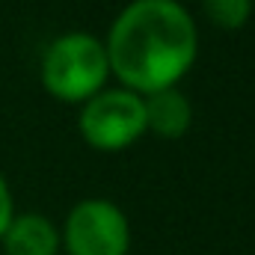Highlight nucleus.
Segmentation results:
<instances>
[{
	"label": "nucleus",
	"instance_id": "obj_1",
	"mask_svg": "<svg viewBox=\"0 0 255 255\" xmlns=\"http://www.w3.org/2000/svg\"><path fill=\"white\" fill-rule=\"evenodd\" d=\"M104 51L122 89L151 95L175 86L193 68L199 54L196 21L178 0H130L116 15Z\"/></svg>",
	"mask_w": 255,
	"mask_h": 255
},
{
	"label": "nucleus",
	"instance_id": "obj_2",
	"mask_svg": "<svg viewBox=\"0 0 255 255\" xmlns=\"http://www.w3.org/2000/svg\"><path fill=\"white\" fill-rule=\"evenodd\" d=\"M110 63L104 42L92 33H65L42 54V83L65 104H86L104 89Z\"/></svg>",
	"mask_w": 255,
	"mask_h": 255
},
{
	"label": "nucleus",
	"instance_id": "obj_3",
	"mask_svg": "<svg viewBox=\"0 0 255 255\" xmlns=\"http://www.w3.org/2000/svg\"><path fill=\"white\" fill-rule=\"evenodd\" d=\"M80 136L98 151H122L145 133L142 95L130 89H101L80 110Z\"/></svg>",
	"mask_w": 255,
	"mask_h": 255
},
{
	"label": "nucleus",
	"instance_id": "obj_4",
	"mask_svg": "<svg viewBox=\"0 0 255 255\" xmlns=\"http://www.w3.org/2000/svg\"><path fill=\"white\" fill-rule=\"evenodd\" d=\"M60 244L68 255H128L130 226L119 205L83 199L68 211Z\"/></svg>",
	"mask_w": 255,
	"mask_h": 255
},
{
	"label": "nucleus",
	"instance_id": "obj_5",
	"mask_svg": "<svg viewBox=\"0 0 255 255\" xmlns=\"http://www.w3.org/2000/svg\"><path fill=\"white\" fill-rule=\"evenodd\" d=\"M142 107H145V130H151L154 136L181 139L193 125L190 98L178 86L142 95Z\"/></svg>",
	"mask_w": 255,
	"mask_h": 255
},
{
	"label": "nucleus",
	"instance_id": "obj_6",
	"mask_svg": "<svg viewBox=\"0 0 255 255\" xmlns=\"http://www.w3.org/2000/svg\"><path fill=\"white\" fill-rule=\"evenodd\" d=\"M6 255H57L60 232L45 214H15L0 238Z\"/></svg>",
	"mask_w": 255,
	"mask_h": 255
},
{
	"label": "nucleus",
	"instance_id": "obj_7",
	"mask_svg": "<svg viewBox=\"0 0 255 255\" xmlns=\"http://www.w3.org/2000/svg\"><path fill=\"white\" fill-rule=\"evenodd\" d=\"M202 12L217 30L235 33L250 21L253 0H202Z\"/></svg>",
	"mask_w": 255,
	"mask_h": 255
},
{
	"label": "nucleus",
	"instance_id": "obj_8",
	"mask_svg": "<svg viewBox=\"0 0 255 255\" xmlns=\"http://www.w3.org/2000/svg\"><path fill=\"white\" fill-rule=\"evenodd\" d=\"M12 217H15V208H12V193H9L6 178L0 175V238H3V232L9 229Z\"/></svg>",
	"mask_w": 255,
	"mask_h": 255
}]
</instances>
